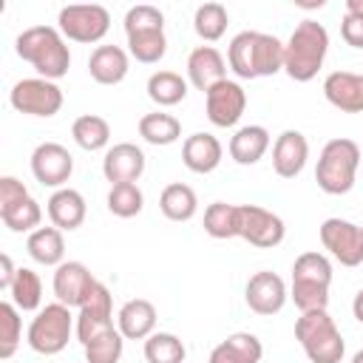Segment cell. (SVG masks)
I'll list each match as a JSON object with an SVG mask.
<instances>
[{
	"instance_id": "1",
	"label": "cell",
	"mask_w": 363,
	"mask_h": 363,
	"mask_svg": "<svg viewBox=\"0 0 363 363\" xmlns=\"http://www.w3.org/2000/svg\"><path fill=\"white\" fill-rule=\"evenodd\" d=\"M227 62L235 77L258 79L284 71V43L275 34L264 31H241L230 40Z\"/></svg>"
},
{
	"instance_id": "2",
	"label": "cell",
	"mask_w": 363,
	"mask_h": 363,
	"mask_svg": "<svg viewBox=\"0 0 363 363\" xmlns=\"http://www.w3.org/2000/svg\"><path fill=\"white\" fill-rule=\"evenodd\" d=\"M14 51H17L20 60L31 62L34 71L43 79L57 82L60 77L68 74L71 51H68L65 40H62V31L54 28V26H31V28H26L17 37Z\"/></svg>"
},
{
	"instance_id": "3",
	"label": "cell",
	"mask_w": 363,
	"mask_h": 363,
	"mask_svg": "<svg viewBox=\"0 0 363 363\" xmlns=\"http://www.w3.org/2000/svg\"><path fill=\"white\" fill-rule=\"evenodd\" d=\"M326 51H329V31L315 20H303L284 43V71L295 82H309L320 71Z\"/></svg>"
},
{
	"instance_id": "4",
	"label": "cell",
	"mask_w": 363,
	"mask_h": 363,
	"mask_svg": "<svg viewBox=\"0 0 363 363\" xmlns=\"http://www.w3.org/2000/svg\"><path fill=\"white\" fill-rule=\"evenodd\" d=\"M360 164V147L352 139H332L323 145L318 167H315V182L323 193L329 196H343L354 187Z\"/></svg>"
},
{
	"instance_id": "5",
	"label": "cell",
	"mask_w": 363,
	"mask_h": 363,
	"mask_svg": "<svg viewBox=\"0 0 363 363\" xmlns=\"http://www.w3.org/2000/svg\"><path fill=\"white\" fill-rule=\"evenodd\" d=\"M295 337L312 363H340L343 360L346 343L326 309L301 312V318L295 320Z\"/></svg>"
},
{
	"instance_id": "6",
	"label": "cell",
	"mask_w": 363,
	"mask_h": 363,
	"mask_svg": "<svg viewBox=\"0 0 363 363\" xmlns=\"http://www.w3.org/2000/svg\"><path fill=\"white\" fill-rule=\"evenodd\" d=\"M74 329H77V323H74L71 306L54 301L37 312V318L28 326L26 340L37 354H60L68 346Z\"/></svg>"
},
{
	"instance_id": "7",
	"label": "cell",
	"mask_w": 363,
	"mask_h": 363,
	"mask_svg": "<svg viewBox=\"0 0 363 363\" xmlns=\"http://www.w3.org/2000/svg\"><path fill=\"white\" fill-rule=\"evenodd\" d=\"M60 31L74 43H99L111 28V14L105 6H65L60 9Z\"/></svg>"
},
{
	"instance_id": "8",
	"label": "cell",
	"mask_w": 363,
	"mask_h": 363,
	"mask_svg": "<svg viewBox=\"0 0 363 363\" xmlns=\"http://www.w3.org/2000/svg\"><path fill=\"white\" fill-rule=\"evenodd\" d=\"M11 108L28 116H54L62 108V88L51 79L43 77H31V79H20L11 94Z\"/></svg>"
},
{
	"instance_id": "9",
	"label": "cell",
	"mask_w": 363,
	"mask_h": 363,
	"mask_svg": "<svg viewBox=\"0 0 363 363\" xmlns=\"http://www.w3.org/2000/svg\"><path fill=\"white\" fill-rule=\"evenodd\" d=\"M113 329V303H111V292L102 281H96V286L91 289V295L85 298V303L79 306L77 315V340L82 346H88L91 340H96L99 335Z\"/></svg>"
},
{
	"instance_id": "10",
	"label": "cell",
	"mask_w": 363,
	"mask_h": 363,
	"mask_svg": "<svg viewBox=\"0 0 363 363\" xmlns=\"http://www.w3.org/2000/svg\"><path fill=\"white\" fill-rule=\"evenodd\" d=\"M241 210V218H238V235L244 241H250L252 247H278L286 235V227H284V218L258 207V204H238Z\"/></svg>"
},
{
	"instance_id": "11",
	"label": "cell",
	"mask_w": 363,
	"mask_h": 363,
	"mask_svg": "<svg viewBox=\"0 0 363 363\" xmlns=\"http://www.w3.org/2000/svg\"><path fill=\"white\" fill-rule=\"evenodd\" d=\"M320 244L343 264L357 267L363 264V230L346 218H326L320 224Z\"/></svg>"
},
{
	"instance_id": "12",
	"label": "cell",
	"mask_w": 363,
	"mask_h": 363,
	"mask_svg": "<svg viewBox=\"0 0 363 363\" xmlns=\"http://www.w3.org/2000/svg\"><path fill=\"white\" fill-rule=\"evenodd\" d=\"M31 173L43 187H62L74 173V156L60 142H43L31 153Z\"/></svg>"
},
{
	"instance_id": "13",
	"label": "cell",
	"mask_w": 363,
	"mask_h": 363,
	"mask_svg": "<svg viewBox=\"0 0 363 363\" xmlns=\"http://www.w3.org/2000/svg\"><path fill=\"white\" fill-rule=\"evenodd\" d=\"M204 108H207V119L216 128H233L247 108V91L238 82L224 79L204 94Z\"/></svg>"
},
{
	"instance_id": "14",
	"label": "cell",
	"mask_w": 363,
	"mask_h": 363,
	"mask_svg": "<svg viewBox=\"0 0 363 363\" xmlns=\"http://www.w3.org/2000/svg\"><path fill=\"white\" fill-rule=\"evenodd\" d=\"M94 286H96V278L91 275V269L82 261H62L54 269V295L65 306L79 309Z\"/></svg>"
},
{
	"instance_id": "15",
	"label": "cell",
	"mask_w": 363,
	"mask_h": 363,
	"mask_svg": "<svg viewBox=\"0 0 363 363\" xmlns=\"http://www.w3.org/2000/svg\"><path fill=\"white\" fill-rule=\"evenodd\" d=\"M244 298H247V306L255 315H275L286 303V284H284L281 275H275L269 269H261L247 281Z\"/></svg>"
},
{
	"instance_id": "16",
	"label": "cell",
	"mask_w": 363,
	"mask_h": 363,
	"mask_svg": "<svg viewBox=\"0 0 363 363\" xmlns=\"http://www.w3.org/2000/svg\"><path fill=\"white\" fill-rule=\"evenodd\" d=\"M323 94L329 105L343 113H363V74L354 71H332L323 79Z\"/></svg>"
},
{
	"instance_id": "17",
	"label": "cell",
	"mask_w": 363,
	"mask_h": 363,
	"mask_svg": "<svg viewBox=\"0 0 363 363\" xmlns=\"http://www.w3.org/2000/svg\"><path fill=\"white\" fill-rule=\"evenodd\" d=\"M187 79L193 88H199L201 94H207L213 85L227 79V65L224 57L213 48V45H199L190 51L187 57Z\"/></svg>"
},
{
	"instance_id": "18",
	"label": "cell",
	"mask_w": 363,
	"mask_h": 363,
	"mask_svg": "<svg viewBox=\"0 0 363 363\" xmlns=\"http://www.w3.org/2000/svg\"><path fill=\"white\" fill-rule=\"evenodd\" d=\"M309 159V142L301 130H284L272 145V167L281 179H295Z\"/></svg>"
},
{
	"instance_id": "19",
	"label": "cell",
	"mask_w": 363,
	"mask_h": 363,
	"mask_svg": "<svg viewBox=\"0 0 363 363\" xmlns=\"http://www.w3.org/2000/svg\"><path fill=\"white\" fill-rule=\"evenodd\" d=\"M102 173L111 184L136 182L145 173V153L130 142H119V145L108 147V153L102 159Z\"/></svg>"
},
{
	"instance_id": "20",
	"label": "cell",
	"mask_w": 363,
	"mask_h": 363,
	"mask_svg": "<svg viewBox=\"0 0 363 363\" xmlns=\"http://www.w3.org/2000/svg\"><path fill=\"white\" fill-rule=\"evenodd\" d=\"M116 329L125 340H147L156 329V306L145 298L128 301L116 315Z\"/></svg>"
},
{
	"instance_id": "21",
	"label": "cell",
	"mask_w": 363,
	"mask_h": 363,
	"mask_svg": "<svg viewBox=\"0 0 363 363\" xmlns=\"http://www.w3.org/2000/svg\"><path fill=\"white\" fill-rule=\"evenodd\" d=\"M221 142L213 133H193L182 145V162L193 173H213L221 164Z\"/></svg>"
},
{
	"instance_id": "22",
	"label": "cell",
	"mask_w": 363,
	"mask_h": 363,
	"mask_svg": "<svg viewBox=\"0 0 363 363\" xmlns=\"http://www.w3.org/2000/svg\"><path fill=\"white\" fill-rule=\"evenodd\" d=\"M88 74L99 85H119L128 77V54L119 45H96L88 57Z\"/></svg>"
},
{
	"instance_id": "23",
	"label": "cell",
	"mask_w": 363,
	"mask_h": 363,
	"mask_svg": "<svg viewBox=\"0 0 363 363\" xmlns=\"http://www.w3.org/2000/svg\"><path fill=\"white\" fill-rule=\"evenodd\" d=\"M48 207V218L57 230H77L85 221V199L79 190L74 187H60L51 193V199L45 201Z\"/></svg>"
},
{
	"instance_id": "24",
	"label": "cell",
	"mask_w": 363,
	"mask_h": 363,
	"mask_svg": "<svg viewBox=\"0 0 363 363\" xmlns=\"http://www.w3.org/2000/svg\"><path fill=\"white\" fill-rule=\"evenodd\" d=\"M269 147V133L261 125H244L230 139V156L238 164H255Z\"/></svg>"
},
{
	"instance_id": "25",
	"label": "cell",
	"mask_w": 363,
	"mask_h": 363,
	"mask_svg": "<svg viewBox=\"0 0 363 363\" xmlns=\"http://www.w3.org/2000/svg\"><path fill=\"white\" fill-rule=\"evenodd\" d=\"M28 255L43 264V267H60L62 255H65V241H62V230L57 227H37L28 241H26Z\"/></svg>"
},
{
	"instance_id": "26",
	"label": "cell",
	"mask_w": 363,
	"mask_h": 363,
	"mask_svg": "<svg viewBox=\"0 0 363 363\" xmlns=\"http://www.w3.org/2000/svg\"><path fill=\"white\" fill-rule=\"evenodd\" d=\"M159 210L164 213V218L170 221H190L199 210V199L193 193L190 184H182V182H173L162 190L159 196Z\"/></svg>"
},
{
	"instance_id": "27",
	"label": "cell",
	"mask_w": 363,
	"mask_h": 363,
	"mask_svg": "<svg viewBox=\"0 0 363 363\" xmlns=\"http://www.w3.org/2000/svg\"><path fill=\"white\" fill-rule=\"evenodd\" d=\"M147 96L162 108L179 105L187 96V79H182L176 71H156L147 79Z\"/></svg>"
},
{
	"instance_id": "28",
	"label": "cell",
	"mask_w": 363,
	"mask_h": 363,
	"mask_svg": "<svg viewBox=\"0 0 363 363\" xmlns=\"http://www.w3.org/2000/svg\"><path fill=\"white\" fill-rule=\"evenodd\" d=\"M139 136L150 145H173L179 136H182V122L173 116V113H145L139 119Z\"/></svg>"
},
{
	"instance_id": "29",
	"label": "cell",
	"mask_w": 363,
	"mask_h": 363,
	"mask_svg": "<svg viewBox=\"0 0 363 363\" xmlns=\"http://www.w3.org/2000/svg\"><path fill=\"white\" fill-rule=\"evenodd\" d=\"M71 136L82 150H102L111 142V125L96 113H82L74 119Z\"/></svg>"
},
{
	"instance_id": "30",
	"label": "cell",
	"mask_w": 363,
	"mask_h": 363,
	"mask_svg": "<svg viewBox=\"0 0 363 363\" xmlns=\"http://www.w3.org/2000/svg\"><path fill=\"white\" fill-rule=\"evenodd\" d=\"M238 218H241L238 204L213 201L204 210V233L210 238H235L238 235Z\"/></svg>"
},
{
	"instance_id": "31",
	"label": "cell",
	"mask_w": 363,
	"mask_h": 363,
	"mask_svg": "<svg viewBox=\"0 0 363 363\" xmlns=\"http://www.w3.org/2000/svg\"><path fill=\"white\" fill-rule=\"evenodd\" d=\"M9 292H11V303L17 309H23V312H34L43 303V281L28 267H20L17 269V278H14V284H11Z\"/></svg>"
},
{
	"instance_id": "32",
	"label": "cell",
	"mask_w": 363,
	"mask_h": 363,
	"mask_svg": "<svg viewBox=\"0 0 363 363\" xmlns=\"http://www.w3.org/2000/svg\"><path fill=\"white\" fill-rule=\"evenodd\" d=\"M187 349L173 332H153L145 340V360L147 363H184Z\"/></svg>"
},
{
	"instance_id": "33",
	"label": "cell",
	"mask_w": 363,
	"mask_h": 363,
	"mask_svg": "<svg viewBox=\"0 0 363 363\" xmlns=\"http://www.w3.org/2000/svg\"><path fill=\"white\" fill-rule=\"evenodd\" d=\"M227 23H230V17H227V9L221 3H204V6L196 9V17H193L196 34L207 43L221 40L224 31H227Z\"/></svg>"
},
{
	"instance_id": "34",
	"label": "cell",
	"mask_w": 363,
	"mask_h": 363,
	"mask_svg": "<svg viewBox=\"0 0 363 363\" xmlns=\"http://www.w3.org/2000/svg\"><path fill=\"white\" fill-rule=\"evenodd\" d=\"M145 207V196L136 187V182H122V184H111L108 193V210L119 218H133L139 216Z\"/></svg>"
},
{
	"instance_id": "35",
	"label": "cell",
	"mask_w": 363,
	"mask_h": 363,
	"mask_svg": "<svg viewBox=\"0 0 363 363\" xmlns=\"http://www.w3.org/2000/svg\"><path fill=\"white\" fill-rule=\"evenodd\" d=\"M128 51L136 62H145V65H153L164 57L167 51V40H164V31H142V34H130L128 37Z\"/></svg>"
},
{
	"instance_id": "36",
	"label": "cell",
	"mask_w": 363,
	"mask_h": 363,
	"mask_svg": "<svg viewBox=\"0 0 363 363\" xmlns=\"http://www.w3.org/2000/svg\"><path fill=\"white\" fill-rule=\"evenodd\" d=\"M20 337H23V320H20V312L11 301H3L0 303V357L9 360L17 346H20Z\"/></svg>"
},
{
	"instance_id": "37",
	"label": "cell",
	"mask_w": 363,
	"mask_h": 363,
	"mask_svg": "<svg viewBox=\"0 0 363 363\" xmlns=\"http://www.w3.org/2000/svg\"><path fill=\"white\" fill-rule=\"evenodd\" d=\"M0 218H3V224H6L11 233H28V230L34 233V230L40 227V221H43V207L28 196V199H23L20 204L3 210Z\"/></svg>"
},
{
	"instance_id": "38",
	"label": "cell",
	"mask_w": 363,
	"mask_h": 363,
	"mask_svg": "<svg viewBox=\"0 0 363 363\" xmlns=\"http://www.w3.org/2000/svg\"><path fill=\"white\" fill-rule=\"evenodd\" d=\"M292 281H315V284H332V264L320 252H303L292 264Z\"/></svg>"
},
{
	"instance_id": "39",
	"label": "cell",
	"mask_w": 363,
	"mask_h": 363,
	"mask_svg": "<svg viewBox=\"0 0 363 363\" xmlns=\"http://www.w3.org/2000/svg\"><path fill=\"white\" fill-rule=\"evenodd\" d=\"M125 349V337L119 329H111L105 335H99L96 340H91L85 346V360L88 363H119Z\"/></svg>"
},
{
	"instance_id": "40",
	"label": "cell",
	"mask_w": 363,
	"mask_h": 363,
	"mask_svg": "<svg viewBox=\"0 0 363 363\" xmlns=\"http://www.w3.org/2000/svg\"><path fill=\"white\" fill-rule=\"evenodd\" d=\"M142 31H164V14L156 6L139 3L133 9H128L125 14V34H142Z\"/></svg>"
},
{
	"instance_id": "41",
	"label": "cell",
	"mask_w": 363,
	"mask_h": 363,
	"mask_svg": "<svg viewBox=\"0 0 363 363\" xmlns=\"http://www.w3.org/2000/svg\"><path fill=\"white\" fill-rule=\"evenodd\" d=\"M295 306L301 312H315V309H326L329 303V286L326 284H315V281H292V295Z\"/></svg>"
},
{
	"instance_id": "42",
	"label": "cell",
	"mask_w": 363,
	"mask_h": 363,
	"mask_svg": "<svg viewBox=\"0 0 363 363\" xmlns=\"http://www.w3.org/2000/svg\"><path fill=\"white\" fill-rule=\"evenodd\" d=\"M224 343L238 354L241 363H258V360L264 357V346H261V340H258L255 335H250V332H233Z\"/></svg>"
},
{
	"instance_id": "43",
	"label": "cell",
	"mask_w": 363,
	"mask_h": 363,
	"mask_svg": "<svg viewBox=\"0 0 363 363\" xmlns=\"http://www.w3.org/2000/svg\"><path fill=\"white\" fill-rule=\"evenodd\" d=\"M23 199H28L26 184L20 179H14V176H3L0 179V213L14 207V204H20Z\"/></svg>"
},
{
	"instance_id": "44",
	"label": "cell",
	"mask_w": 363,
	"mask_h": 363,
	"mask_svg": "<svg viewBox=\"0 0 363 363\" xmlns=\"http://www.w3.org/2000/svg\"><path fill=\"white\" fill-rule=\"evenodd\" d=\"M340 34L352 48H363V14L346 11L343 23H340Z\"/></svg>"
},
{
	"instance_id": "45",
	"label": "cell",
	"mask_w": 363,
	"mask_h": 363,
	"mask_svg": "<svg viewBox=\"0 0 363 363\" xmlns=\"http://www.w3.org/2000/svg\"><path fill=\"white\" fill-rule=\"evenodd\" d=\"M14 278H17V267L11 264V255H0V289H11V284H14Z\"/></svg>"
},
{
	"instance_id": "46",
	"label": "cell",
	"mask_w": 363,
	"mask_h": 363,
	"mask_svg": "<svg viewBox=\"0 0 363 363\" xmlns=\"http://www.w3.org/2000/svg\"><path fill=\"white\" fill-rule=\"evenodd\" d=\"M210 363H241V360H238V354H235V352L221 340V343L210 352Z\"/></svg>"
},
{
	"instance_id": "47",
	"label": "cell",
	"mask_w": 363,
	"mask_h": 363,
	"mask_svg": "<svg viewBox=\"0 0 363 363\" xmlns=\"http://www.w3.org/2000/svg\"><path fill=\"white\" fill-rule=\"evenodd\" d=\"M352 315L363 323V289H360V292L354 295V301H352Z\"/></svg>"
},
{
	"instance_id": "48",
	"label": "cell",
	"mask_w": 363,
	"mask_h": 363,
	"mask_svg": "<svg viewBox=\"0 0 363 363\" xmlns=\"http://www.w3.org/2000/svg\"><path fill=\"white\" fill-rule=\"evenodd\" d=\"M346 11H354V14H363V0H346Z\"/></svg>"
},
{
	"instance_id": "49",
	"label": "cell",
	"mask_w": 363,
	"mask_h": 363,
	"mask_svg": "<svg viewBox=\"0 0 363 363\" xmlns=\"http://www.w3.org/2000/svg\"><path fill=\"white\" fill-rule=\"evenodd\" d=\"M352 363H363V349H360V352H357V354L352 357Z\"/></svg>"
},
{
	"instance_id": "50",
	"label": "cell",
	"mask_w": 363,
	"mask_h": 363,
	"mask_svg": "<svg viewBox=\"0 0 363 363\" xmlns=\"http://www.w3.org/2000/svg\"><path fill=\"white\" fill-rule=\"evenodd\" d=\"M360 230H363V224H360Z\"/></svg>"
}]
</instances>
